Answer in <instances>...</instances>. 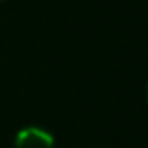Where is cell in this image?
<instances>
[{
	"label": "cell",
	"mask_w": 148,
	"mask_h": 148,
	"mask_svg": "<svg viewBox=\"0 0 148 148\" xmlns=\"http://www.w3.org/2000/svg\"><path fill=\"white\" fill-rule=\"evenodd\" d=\"M14 148H55V138L45 128L27 126L16 132Z\"/></svg>",
	"instance_id": "6da1fadb"
},
{
	"label": "cell",
	"mask_w": 148,
	"mask_h": 148,
	"mask_svg": "<svg viewBox=\"0 0 148 148\" xmlns=\"http://www.w3.org/2000/svg\"><path fill=\"white\" fill-rule=\"evenodd\" d=\"M146 97H148V87H146Z\"/></svg>",
	"instance_id": "7a4b0ae2"
},
{
	"label": "cell",
	"mask_w": 148,
	"mask_h": 148,
	"mask_svg": "<svg viewBox=\"0 0 148 148\" xmlns=\"http://www.w3.org/2000/svg\"><path fill=\"white\" fill-rule=\"evenodd\" d=\"M0 2H2V0H0Z\"/></svg>",
	"instance_id": "3957f363"
}]
</instances>
